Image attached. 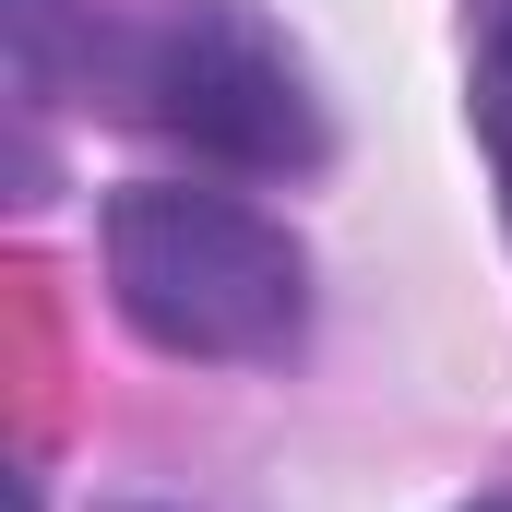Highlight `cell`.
Masks as SVG:
<instances>
[{"instance_id":"7a4b0ae2","label":"cell","mask_w":512,"mask_h":512,"mask_svg":"<svg viewBox=\"0 0 512 512\" xmlns=\"http://www.w3.org/2000/svg\"><path fill=\"white\" fill-rule=\"evenodd\" d=\"M96 84L143 131H167V143H191L203 167H239V179H310L334 155L310 60L251 0H155V12H131L120 36H96Z\"/></svg>"},{"instance_id":"5b68a950","label":"cell","mask_w":512,"mask_h":512,"mask_svg":"<svg viewBox=\"0 0 512 512\" xmlns=\"http://www.w3.org/2000/svg\"><path fill=\"white\" fill-rule=\"evenodd\" d=\"M465 512H512V489H489V501H465Z\"/></svg>"},{"instance_id":"6da1fadb","label":"cell","mask_w":512,"mask_h":512,"mask_svg":"<svg viewBox=\"0 0 512 512\" xmlns=\"http://www.w3.org/2000/svg\"><path fill=\"white\" fill-rule=\"evenodd\" d=\"M108 298L155 358H203V370H262L310 334V262L298 239L191 179H131L96 215Z\"/></svg>"},{"instance_id":"277c9868","label":"cell","mask_w":512,"mask_h":512,"mask_svg":"<svg viewBox=\"0 0 512 512\" xmlns=\"http://www.w3.org/2000/svg\"><path fill=\"white\" fill-rule=\"evenodd\" d=\"M0 24H12V84L48 108V84L72 60V0H0Z\"/></svg>"},{"instance_id":"3957f363","label":"cell","mask_w":512,"mask_h":512,"mask_svg":"<svg viewBox=\"0 0 512 512\" xmlns=\"http://www.w3.org/2000/svg\"><path fill=\"white\" fill-rule=\"evenodd\" d=\"M477 143H489L501 203H512V0H489V36H477Z\"/></svg>"}]
</instances>
